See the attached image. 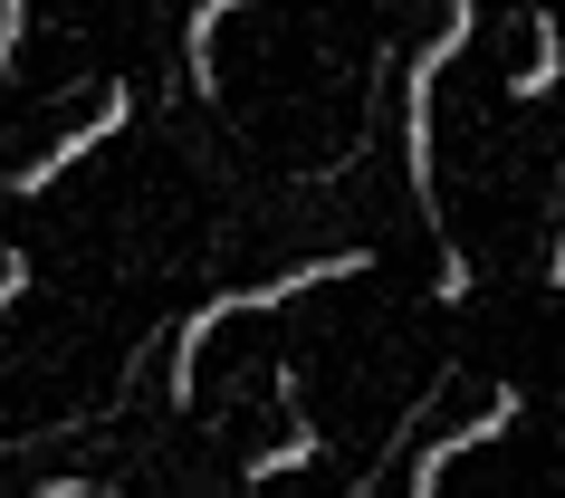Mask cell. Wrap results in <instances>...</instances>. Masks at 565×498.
Wrapping results in <instances>:
<instances>
[{"instance_id": "3957f363", "label": "cell", "mask_w": 565, "mask_h": 498, "mask_svg": "<svg viewBox=\"0 0 565 498\" xmlns=\"http://www.w3.org/2000/svg\"><path fill=\"white\" fill-rule=\"evenodd\" d=\"M508 412H518V403H508V393H499V403L479 412L470 432H450V441H441V451H431V460H422V469H413V498H431V489H441V469H450V451H470V441H499V432H508Z\"/></svg>"}, {"instance_id": "277c9868", "label": "cell", "mask_w": 565, "mask_h": 498, "mask_svg": "<svg viewBox=\"0 0 565 498\" xmlns=\"http://www.w3.org/2000/svg\"><path fill=\"white\" fill-rule=\"evenodd\" d=\"M20 20H30V0H0V59H20Z\"/></svg>"}, {"instance_id": "6da1fadb", "label": "cell", "mask_w": 565, "mask_h": 498, "mask_svg": "<svg viewBox=\"0 0 565 498\" xmlns=\"http://www.w3.org/2000/svg\"><path fill=\"white\" fill-rule=\"evenodd\" d=\"M355 268H364V250H345V259H317V268H288V278H268V288H239V297H211V307H192V317H182V336H173V403H192V354H202L231 317H249V307H288L298 288H327V278H355Z\"/></svg>"}, {"instance_id": "8992f818", "label": "cell", "mask_w": 565, "mask_h": 498, "mask_svg": "<svg viewBox=\"0 0 565 498\" xmlns=\"http://www.w3.org/2000/svg\"><path fill=\"white\" fill-rule=\"evenodd\" d=\"M39 498H87V479H49V489H39Z\"/></svg>"}, {"instance_id": "7a4b0ae2", "label": "cell", "mask_w": 565, "mask_h": 498, "mask_svg": "<svg viewBox=\"0 0 565 498\" xmlns=\"http://www.w3.org/2000/svg\"><path fill=\"white\" fill-rule=\"evenodd\" d=\"M116 125H125V87L106 96V106H96V125H77L67 145H49V153H39V163H30V173H20V182H10V192H20V202H39V192H49V182H58V173H67V163H77V153H87V145H106Z\"/></svg>"}, {"instance_id": "5b68a950", "label": "cell", "mask_w": 565, "mask_h": 498, "mask_svg": "<svg viewBox=\"0 0 565 498\" xmlns=\"http://www.w3.org/2000/svg\"><path fill=\"white\" fill-rule=\"evenodd\" d=\"M20 278H30V259H20V250H0V307L20 297Z\"/></svg>"}]
</instances>
